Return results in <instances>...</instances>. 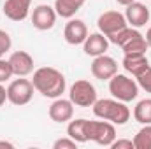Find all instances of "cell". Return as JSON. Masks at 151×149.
Here are the masks:
<instances>
[{
	"mask_svg": "<svg viewBox=\"0 0 151 149\" xmlns=\"http://www.w3.org/2000/svg\"><path fill=\"white\" fill-rule=\"evenodd\" d=\"M32 84L42 97L46 98H58L65 93L67 82H65V75L62 74L58 69L53 67H40L37 70H34V79Z\"/></svg>",
	"mask_w": 151,
	"mask_h": 149,
	"instance_id": "1",
	"label": "cell"
},
{
	"mask_svg": "<svg viewBox=\"0 0 151 149\" xmlns=\"http://www.w3.org/2000/svg\"><path fill=\"white\" fill-rule=\"evenodd\" d=\"M93 114L99 119H106L118 126L125 125L130 119V109L118 98H97V102L93 104Z\"/></svg>",
	"mask_w": 151,
	"mask_h": 149,
	"instance_id": "2",
	"label": "cell"
},
{
	"mask_svg": "<svg viewBox=\"0 0 151 149\" xmlns=\"http://www.w3.org/2000/svg\"><path fill=\"white\" fill-rule=\"evenodd\" d=\"M107 39H109V42L119 46L125 54H128V53H146V49H148L146 37L134 27H125L123 30H119L118 34H114Z\"/></svg>",
	"mask_w": 151,
	"mask_h": 149,
	"instance_id": "3",
	"label": "cell"
},
{
	"mask_svg": "<svg viewBox=\"0 0 151 149\" xmlns=\"http://www.w3.org/2000/svg\"><path fill=\"white\" fill-rule=\"evenodd\" d=\"M109 91L114 98L121 100V102H132L137 98L139 95V84L135 79L128 77L125 74H114L109 79Z\"/></svg>",
	"mask_w": 151,
	"mask_h": 149,
	"instance_id": "4",
	"label": "cell"
},
{
	"mask_svg": "<svg viewBox=\"0 0 151 149\" xmlns=\"http://www.w3.org/2000/svg\"><path fill=\"white\" fill-rule=\"evenodd\" d=\"M86 137L88 140H93L99 146L111 148L116 140V128L113 123L102 119V121H88L86 123Z\"/></svg>",
	"mask_w": 151,
	"mask_h": 149,
	"instance_id": "5",
	"label": "cell"
},
{
	"mask_svg": "<svg viewBox=\"0 0 151 149\" xmlns=\"http://www.w3.org/2000/svg\"><path fill=\"white\" fill-rule=\"evenodd\" d=\"M69 98L76 107H93V104L97 102V90L90 81L79 79L70 86Z\"/></svg>",
	"mask_w": 151,
	"mask_h": 149,
	"instance_id": "6",
	"label": "cell"
},
{
	"mask_svg": "<svg viewBox=\"0 0 151 149\" xmlns=\"http://www.w3.org/2000/svg\"><path fill=\"white\" fill-rule=\"evenodd\" d=\"M34 84L25 77H18L7 86V100L12 105H27L34 97Z\"/></svg>",
	"mask_w": 151,
	"mask_h": 149,
	"instance_id": "7",
	"label": "cell"
},
{
	"mask_svg": "<svg viewBox=\"0 0 151 149\" xmlns=\"http://www.w3.org/2000/svg\"><path fill=\"white\" fill-rule=\"evenodd\" d=\"M97 27L106 37H111L114 34H118L119 30H123L125 27H128V23H127L125 14H121L118 11H106L99 16Z\"/></svg>",
	"mask_w": 151,
	"mask_h": 149,
	"instance_id": "8",
	"label": "cell"
},
{
	"mask_svg": "<svg viewBox=\"0 0 151 149\" xmlns=\"http://www.w3.org/2000/svg\"><path fill=\"white\" fill-rule=\"evenodd\" d=\"M56 11L55 7L51 5H46V4H40L34 9L32 12V25L40 30V32H46V30H51L56 23Z\"/></svg>",
	"mask_w": 151,
	"mask_h": 149,
	"instance_id": "9",
	"label": "cell"
},
{
	"mask_svg": "<svg viewBox=\"0 0 151 149\" xmlns=\"http://www.w3.org/2000/svg\"><path fill=\"white\" fill-rule=\"evenodd\" d=\"M91 74L95 79L109 81L114 74H118V63L113 56H107V54L95 56V60L91 62Z\"/></svg>",
	"mask_w": 151,
	"mask_h": 149,
	"instance_id": "10",
	"label": "cell"
},
{
	"mask_svg": "<svg viewBox=\"0 0 151 149\" xmlns=\"http://www.w3.org/2000/svg\"><path fill=\"white\" fill-rule=\"evenodd\" d=\"M63 37L67 40V44H70V46H79V44H83L86 37H88V27H86V23L83 21V19H74V18H70L69 19V23L65 25V28H63Z\"/></svg>",
	"mask_w": 151,
	"mask_h": 149,
	"instance_id": "11",
	"label": "cell"
},
{
	"mask_svg": "<svg viewBox=\"0 0 151 149\" xmlns=\"http://www.w3.org/2000/svg\"><path fill=\"white\" fill-rule=\"evenodd\" d=\"M9 63H11L12 74L18 77H27L34 72V58L27 51H14L9 56Z\"/></svg>",
	"mask_w": 151,
	"mask_h": 149,
	"instance_id": "12",
	"label": "cell"
},
{
	"mask_svg": "<svg viewBox=\"0 0 151 149\" xmlns=\"http://www.w3.org/2000/svg\"><path fill=\"white\" fill-rule=\"evenodd\" d=\"M47 112H49V117L55 123H67L74 116V104L70 102V98L67 100V98L58 97V98L53 100V104L49 105Z\"/></svg>",
	"mask_w": 151,
	"mask_h": 149,
	"instance_id": "13",
	"label": "cell"
},
{
	"mask_svg": "<svg viewBox=\"0 0 151 149\" xmlns=\"http://www.w3.org/2000/svg\"><path fill=\"white\" fill-rule=\"evenodd\" d=\"M125 18H127V23L134 28H141L144 27L148 21H150V9L141 4V2H132L127 5V11H125Z\"/></svg>",
	"mask_w": 151,
	"mask_h": 149,
	"instance_id": "14",
	"label": "cell"
},
{
	"mask_svg": "<svg viewBox=\"0 0 151 149\" xmlns=\"http://www.w3.org/2000/svg\"><path fill=\"white\" fill-rule=\"evenodd\" d=\"M109 47V39L106 37L102 32H97V34H88L86 40L83 42V49L88 56H100V54H106Z\"/></svg>",
	"mask_w": 151,
	"mask_h": 149,
	"instance_id": "15",
	"label": "cell"
},
{
	"mask_svg": "<svg viewBox=\"0 0 151 149\" xmlns=\"http://www.w3.org/2000/svg\"><path fill=\"white\" fill-rule=\"evenodd\" d=\"M32 0H5L4 14L11 21H23L28 18Z\"/></svg>",
	"mask_w": 151,
	"mask_h": 149,
	"instance_id": "16",
	"label": "cell"
},
{
	"mask_svg": "<svg viewBox=\"0 0 151 149\" xmlns=\"http://www.w3.org/2000/svg\"><path fill=\"white\" fill-rule=\"evenodd\" d=\"M123 69L132 74L134 77L141 75L148 67H150V62L146 58V53H128L123 56V62H121Z\"/></svg>",
	"mask_w": 151,
	"mask_h": 149,
	"instance_id": "17",
	"label": "cell"
},
{
	"mask_svg": "<svg viewBox=\"0 0 151 149\" xmlns=\"http://www.w3.org/2000/svg\"><path fill=\"white\" fill-rule=\"evenodd\" d=\"M86 0H55V11L60 18H74L76 12L84 5Z\"/></svg>",
	"mask_w": 151,
	"mask_h": 149,
	"instance_id": "18",
	"label": "cell"
},
{
	"mask_svg": "<svg viewBox=\"0 0 151 149\" xmlns=\"http://www.w3.org/2000/svg\"><path fill=\"white\" fill-rule=\"evenodd\" d=\"M86 123H88V119L79 117V119H74V121H69V125H67V135L70 139H74L77 144L88 142V137H86Z\"/></svg>",
	"mask_w": 151,
	"mask_h": 149,
	"instance_id": "19",
	"label": "cell"
},
{
	"mask_svg": "<svg viewBox=\"0 0 151 149\" xmlns=\"http://www.w3.org/2000/svg\"><path fill=\"white\" fill-rule=\"evenodd\" d=\"M134 117L141 125H151V98H142L134 107Z\"/></svg>",
	"mask_w": 151,
	"mask_h": 149,
	"instance_id": "20",
	"label": "cell"
},
{
	"mask_svg": "<svg viewBox=\"0 0 151 149\" xmlns=\"http://www.w3.org/2000/svg\"><path fill=\"white\" fill-rule=\"evenodd\" d=\"M135 149H151V125H142V128L134 137Z\"/></svg>",
	"mask_w": 151,
	"mask_h": 149,
	"instance_id": "21",
	"label": "cell"
},
{
	"mask_svg": "<svg viewBox=\"0 0 151 149\" xmlns=\"http://www.w3.org/2000/svg\"><path fill=\"white\" fill-rule=\"evenodd\" d=\"M135 79H137V84H139V88H142L146 93H151V67H148V69H146L142 74L137 75Z\"/></svg>",
	"mask_w": 151,
	"mask_h": 149,
	"instance_id": "22",
	"label": "cell"
},
{
	"mask_svg": "<svg viewBox=\"0 0 151 149\" xmlns=\"http://www.w3.org/2000/svg\"><path fill=\"white\" fill-rule=\"evenodd\" d=\"M12 69H11V63H9V60H4V58H0V82H5V81H9L11 77H12Z\"/></svg>",
	"mask_w": 151,
	"mask_h": 149,
	"instance_id": "23",
	"label": "cell"
},
{
	"mask_svg": "<svg viewBox=\"0 0 151 149\" xmlns=\"http://www.w3.org/2000/svg\"><path fill=\"white\" fill-rule=\"evenodd\" d=\"M12 46V40H11V35L5 32V30H0V58L11 49Z\"/></svg>",
	"mask_w": 151,
	"mask_h": 149,
	"instance_id": "24",
	"label": "cell"
},
{
	"mask_svg": "<svg viewBox=\"0 0 151 149\" xmlns=\"http://www.w3.org/2000/svg\"><path fill=\"white\" fill-rule=\"evenodd\" d=\"M76 146H77V142H76L74 139H70V137L67 135V137H63V139L55 140L53 149H76Z\"/></svg>",
	"mask_w": 151,
	"mask_h": 149,
	"instance_id": "25",
	"label": "cell"
},
{
	"mask_svg": "<svg viewBox=\"0 0 151 149\" xmlns=\"http://www.w3.org/2000/svg\"><path fill=\"white\" fill-rule=\"evenodd\" d=\"M113 149H135L134 148V140H128V139H118L111 144Z\"/></svg>",
	"mask_w": 151,
	"mask_h": 149,
	"instance_id": "26",
	"label": "cell"
},
{
	"mask_svg": "<svg viewBox=\"0 0 151 149\" xmlns=\"http://www.w3.org/2000/svg\"><path fill=\"white\" fill-rule=\"evenodd\" d=\"M5 100H7V88L4 86V82H0V107L5 104Z\"/></svg>",
	"mask_w": 151,
	"mask_h": 149,
	"instance_id": "27",
	"label": "cell"
},
{
	"mask_svg": "<svg viewBox=\"0 0 151 149\" xmlns=\"http://www.w3.org/2000/svg\"><path fill=\"white\" fill-rule=\"evenodd\" d=\"M0 148H9V149H12V148H14V144H11V142H7V140H0Z\"/></svg>",
	"mask_w": 151,
	"mask_h": 149,
	"instance_id": "28",
	"label": "cell"
},
{
	"mask_svg": "<svg viewBox=\"0 0 151 149\" xmlns=\"http://www.w3.org/2000/svg\"><path fill=\"white\" fill-rule=\"evenodd\" d=\"M144 37H146V42H148V47H151V27L148 28V32H146Z\"/></svg>",
	"mask_w": 151,
	"mask_h": 149,
	"instance_id": "29",
	"label": "cell"
},
{
	"mask_svg": "<svg viewBox=\"0 0 151 149\" xmlns=\"http://www.w3.org/2000/svg\"><path fill=\"white\" fill-rule=\"evenodd\" d=\"M116 2H118L119 5H125V7H127L128 4H132V2H135V0H116Z\"/></svg>",
	"mask_w": 151,
	"mask_h": 149,
	"instance_id": "30",
	"label": "cell"
}]
</instances>
